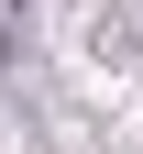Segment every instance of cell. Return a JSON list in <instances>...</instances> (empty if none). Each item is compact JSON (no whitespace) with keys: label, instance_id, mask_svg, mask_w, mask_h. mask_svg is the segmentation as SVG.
I'll use <instances>...</instances> for the list:
<instances>
[]
</instances>
